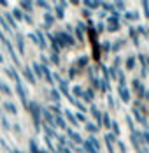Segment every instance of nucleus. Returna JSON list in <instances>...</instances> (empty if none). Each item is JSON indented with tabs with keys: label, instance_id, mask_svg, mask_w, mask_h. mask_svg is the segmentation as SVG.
I'll list each match as a JSON object with an SVG mask.
<instances>
[{
	"label": "nucleus",
	"instance_id": "obj_1",
	"mask_svg": "<svg viewBox=\"0 0 149 153\" xmlns=\"http://www.w3.org/2000/svg\"><path fill=\"white\" fill-rule=\"evenodd\" d=\"M5 109H7L9 113H16V107H14V104H7V102H5Z\"/></svg>",
	"mask_w": 149,
	"mask_h": 153
},
{
	"label": "nucleus",
	"instance_id": "obj_2",
	"mask_svg": "<svg viewBox=\"0 0 149 153\" xmlns=\"http://www.w3.org/2000/svg\"><path fill=\"white\" fill-rule=\"evenodd\" d=\"M25 74H27V77H28L30 81H33V77H32V74H30V71H25Z\"/></svg>",
	"mask_w": 149,
	"mask_h": 153
},
{
	"label": "nucleus",
	"instance_id": "obj_4",
	"mask_svg": "<svg viewBox=\"0 0 149 153\" xmlns=\"http://www.w3.org/2000/svg\"><path fill=\"white\" fill-rule=\"evenodd\" d=\"M0 62H2V56H0Z\"/></svg>",
	"mask_w": 149,
	"mask_h": 153
},
{
	"label": "nucleus",
	"instance_id": "obj_3",
	"mask_svg": "<svg viewBox=\"0 0 149 153\" xmlns=\"http://www.w3.org/2000/svg\"><path fill=\"white\" fill-rule=\"evenodd\" d=\"M7 19H9V23H11V25H13V27H14V19H13V18H11V14H7Z\"/></svg>",
	"mask_w": 149,
	"mask_h": 153
}]
</instances>
